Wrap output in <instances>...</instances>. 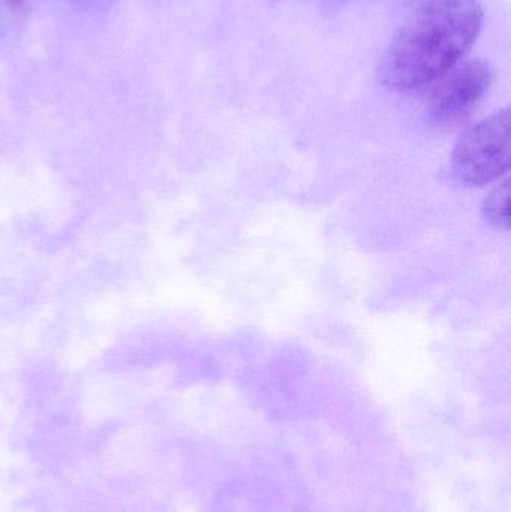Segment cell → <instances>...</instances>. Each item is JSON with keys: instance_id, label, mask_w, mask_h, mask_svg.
Instances as JSON below:
<instances>
[{"instance_id": "cell-1", "label": "cell", "mask_w": 511, "mask_h": 512, "mask_svg": "<svg viewBox=\"0 0 511 512\" xmlns=\"http://www.w3.org/2000/svg\"><path fill=\"white\" fill-rule=\"evenodd\" d=\"M480 0H428L395 33L380 66L381 84L414 92L462 62L483 26Z\"/></svg>"}, {"instance_id": "cell-2", "label": "cell", "mask_w": 511, "mask_h": 512, "mask_svg": "<svg viewBox=\"0 0 511 512\" xmlns=\"http://www.w3.org/2000/svg\"><path fill=\"white\" fill-rule=\"evenodd\" d=\"M510 164V108H503L467 129L452 152L453 173L468 186L495 182L510 170Z\"/></svg>"}, {"instance_id": "cell-3", "label": "cell", "mask_w": 511, "mask_h": 512, "mask_svg": "<svg viewBox=\"0 0 511 512\" xmlns=\"http://www.w3.org/2000/svg\"><path fill=\"white\" fill-rule=\"evenodd\" d=\"M494 69L482 59L465 60L438 80L429 99V119L438 126H453L467 119L488 95Z\"/></svg>"}, {"instance_id": "cell-4", "label": "cell", "mask_w": 511, "mask_h": 512, "mask_svg": "<svg viewBox=\"0 0 511 512\" xmlns=\"http://www.w3.org/2000/svg\"><path fill=\"white\" fill-rule=\"evenodd\" d=\"M482 215L492 227L507 231L510 228V179L498 183L482 204Z\"/></svg>"}, {"instance_id": "cell-5", "label": "cell", "mask_w": 511, "mask_h": 512, "mask_svg": "<svg viewBox=\"0 0 511 512\" xmlns=\"http://www.w3.org/2000/svg\"><path fill=\"white\" fill-rule=\"evenodd\" d=\"M11 6H18L20 3H23V0H6Z\"/></svg>"}]
</instances>
